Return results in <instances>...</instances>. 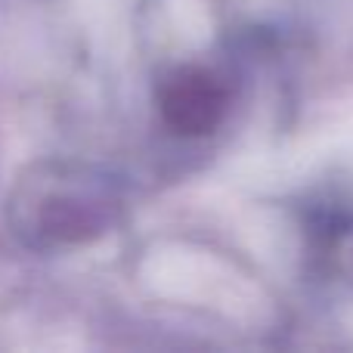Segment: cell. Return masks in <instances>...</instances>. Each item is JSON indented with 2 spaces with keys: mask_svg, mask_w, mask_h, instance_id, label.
<instances>
[{
  "mask_svg": "<svg viewBox=\"0 0 353 353\" xmlns=\"http://www.w3.org/2000/svg\"><path fill=\"white\" fill-rule=\"evenodd\" d=\"M168 118L180 130H205L217 121L220 112V90L205 74H186L174 81L171 93L165 99Z\"/></svg>",
  "mask_w": 353,
  "mask_h": 353,
  "instance_id": "cell-1",
  "label": "cell"
}]
</instances>
